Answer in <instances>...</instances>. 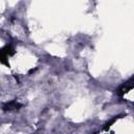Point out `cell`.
<instances>
[{
	"label": "cell",
	"instance_id": "cell-2",
	"mask_svg": "<svg viewBox=\"0 0 134 134\" xmlns=\"http://www.w3.org/2000/svg\"><path fill=\"white\" fill-rule=\"evenodd\" d=\"M134 88V84H133V77H131L128 82L124 83L121 86L118 87V89L116 90V95L119 97H124L126 94H128L129 92H131Z\"/></svg>",
	"mask_w": 134,
	"mask_h": 134
},
{
	"label": "cell",
	"instance_id": "cell-1",
	"mask_svg": "<svg viewBox=\"0 0 134 134\" xmlns=\"http://www.w3.org/2000/svg\"><path fill=\"white\" fill-rule=\"evenodd\" d=\"M16 53V50L13 48L12 45H5L4 47L0 48V64L6 66L7 68L10 67L9 62H8V58L14 55Z\"/></svg>",
	"mask_w": 134,
	"mask_h": 134
},
{
	"label": "cell",
	"instance_id": "cell-4",
	"mask_svg": "<svg viewBox=\"0 0 134 134\" xmlns=\"http://www.w3.org/2000/svg\"><path fill=\"white\" fill-rule=\"evenodd\" d=\"M120 116H121V115H117V116H114L112 119H110V120L105 125V127H104V131H107V130H108V129H109V128H110V127H111V126H112L118 118H120Z\"/></svg>",
	"mask_w": 134,
	"mask_h": 134
},
{
	"label": "cell",
	"instance_id": "cell-3",
	"mask_svg": "<svg viewBox=\"0 0 134 134\" xmlns=\"http://www.w3.org/2000/svg\"><path fill=\"white\" fill-rule=\"evenodd\" d=\"M22 104L18 103L17 100H10L8 103L3 104L2 106V110L3 111H14V110H19L20 108H22Z\"/></svg>",
	"mask_w": 134,
	"mask_h": 134
}]
</instances>
